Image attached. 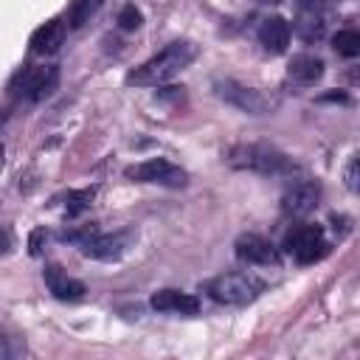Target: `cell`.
<instances>
[{
    "label": "cell",
    "instance_id": "8fae6325",
    "mask_svg": "<svg viewBox=\"0 0 360 360\" xmlns=\"http://www.w3.org/2000/svg\"><path fill=\"white\" fill-rule=\"evenodd\" d=\"M42 278H45L48 292H51L53 298H59V301H82L84 292H87V287H84L79 278L68 276V270H62L59 264H48V267L42 270Z\"/></svg>",
    "mask_w": 360,
    "mask_h": 360
},
{
    "label": "cell",
    "instance_id": "8992f818",
    "mask_svg": "<svg viewBox=\"0 0 360 360\" xmlns=\"http://www.w3.org/2000/svg\"><path fill=\"white\" fill-rule=\"evenodd\" d=\"M124 177L135 180V183H158V186H172V188H180L188 180L186 169L174 166L166 158H149V160H141L135 166H127Z\"/></svg>",
    "mask_w": 360,
    "mask_h": 360
},
{
    "label": "cell",
    "instance_id": "4fadbf2b",
    "mask_svg": "<svg viewBox=\"0 0 360 360\" xmlns=\"http://www.w3.org/2000/svg\"><path fill=\"white\" fill-rule=\"evenodd\" d=\"M256 37H259V42L267 53H284L287 45H290V22L278 14H270L259 22Z\"/></svg>",
    "mask_w": 360,
    "mask_h": 360
},
{
    "label": "cell",
    "instance_id": "9c48e42d",
    "mask_svg": "<svg viewBox=\"0 0 360 360\" xmlns=\"http://www.w3.org/2000/svg\"><path fill=\"white\" fill-rule=\"evenodd\" d=\"M321 200V183L315 180H298L292 183L284 197H281V211L290 214V217H307L309 211H315Z\"/></svg>",
    "mask_w": 360,
    "mask_h": 360
},
{
    "label": "cell",
    "instance_id": "5b68a950",
    "mask_svg": "<svg viewBox=\"0 0 360 360\" xmlns=\"http://www.w3.org/2000/svg\"><path fill=\"white\" fill-rule=\"evenodd\" d=\"M284 248L301 264L321 262L329 253V242H326L321 225H298V228H292L287 233V239H284Z\"/></svg>",
    "mask_w": 360,
    "mask_h": 360
},
{
    "label": "cell",
    "instance_id": "30bf717a",
    "mask_svg": "<svg viewBox=\"0 0 360 360\" xmlns=\"http://www.w3.org/2000/svg\"><path fill=\"white\" fill-rule=\"evenodd\" d=\"M233 253L236 259L248 262V264H276L278 262V253L273 248V242L262 233H242L236 242H233Z\"/></svg>",
    "mask_w": 360,
    "mask_h": 360
},
{
    "label": "cell",
    "instance_id": "7402d4cb",
    "mask_svg": "<svg viewBox=\"0 0 360 360\" xmlns=\"http://www.w3.org/2000/svg\"><path fill=\"white\" fill-rule=\"evenodd\" d=\"M48 239H51V236H48V231H45V228L31 231V236H28V250H31V256H39Z\"/></svg>",
    "mask_w": 360,
    "mask_h": 360
},
{
    "label": "cell",
    "instance_id": "9a60e30c",
    "mask_svg": "<svg viewBox=\"0 0 360 360\" xmlns=\"http://www.w3.org/2000/svg\"><path fill=\"white\" fill-rule=\"evenodd\" d=\"M287 76L301 87H312L323 76V59L315 53H295L287 65Z\"/></svg>",
    "mask_w": 360,
    "mask_h": 360
},
{
    "label": "cell",
    "instance_id": "5bb4252c",
    "mask_svg": "<svg viewBox=\"0 0 360 360\" xmlns=\"http://www.w3.org/2000/svg\"><path fill=\"white\" fill-rule=\"evenodd\" d=\"M68 37V22L62 17H53L48 22H42L34 34H31V51L39 53V56H48V53H56L62 48Z\"/></svg>",
    "mask_w": 360,
    "mask_h": 360
},
{
    "label": "cell",
    "instance_id": "e0dca14e",
    "mask_svg": "<svg viewBox=\"0 0 360 360\" xmlns=\"http://www.w3.org/2000/svg\"><path fill=\"white\" fill-rule=\"evenodd\" d=\"M332 48H335L338 56H346V59L360 56V31H354V28H340V31L332 37Z\"/></svg>",
    "mask_w": 360,
    "mask_h": 360
},
{
    "label": "cell",
    "instance_id": "ba28073f",
    "mask_svg": "<svg viewBox=\"0 0 360 360\" xmlns=\"http://www.w3.org/2000/svg\"><path fill=\"white\" fill-rule=\"evenodd\" d=\"M59 84V68L56 65H37L20 73V84L17 93L25 101H42L48 98Z\"/></svg>",
    "mask_w": 360,
    "mask_h": 360
},
{
    "label": "cell",
    "instance_id": "cb8c5ba5",
    "mask_svg": "<svg viewBox=\"0 0 360 360\" xmlns=\"http://www.w3.org/2000/svg\"><path fill=\"white\" fill-rule=\"evenodd\" d=\"M259 3H264V6H273V3H281V0H259Z\"/></svg>",
    "mask_w": 360,
    "mask_h": 360
},
{
    "label": "cell",
    "instance_id": "603a6c76",
    "mask_svg": "<svg viewBox=\"0 0 360 360\" xmlns=\"http://www.w3.org/2000/svg\"><path fill=\"white\" fill-rule=\"evenodd\" d=\"M326 0H298V8H309V11H318Z\"/></svg>",
    "mask_w": 360,
    "mask_h": 360
},
{
    "label": "cell",
    "instance_id": "277c9868",
    "mask_svg": "<svg viewBox=\"0 0 360 360\" xmlns=\"http://www.w3.org/2000/svg\"><path fill=\"white\" fill-rule=\"evenodd\" d=\"M214 90L225 104H231V107H236L248 115H267L278 107V96H273L267 90H259V87H248V84L233 82V79L217 82Z\"/></svg>",
    "mask_w": 360,
    "mask_h": 360
},
{
    "label": "cell",
    "instance_id": "52a82bcc",
    "mask_svg": "<svg viewBox=\"0 0 360 360\" xmlns=\"http://www.w3.org/2000/svg\"><path fill=\"white\" fill-rule=\"evenodd\" d=\"M135 242V233L132 231H115V233H93V236H87L79 248H82V253L87 256V259H98V262H118L127 250H129V245Z\"/></svg>",
    "mask_w": 360,
    "mask_h": 360
},
{
    "label": "cell",
    "instance_id": "3957f363",
    "mask_svg": "<svg viewBox=\"0 0 360 360\" xmlns=\"http://www.w3.org/2000/svg\"><path fill=\"white\" fill-rule=\"evenodd\" d=\"M205 292L217 301V304H228V307H245L250 301H256L264 292V281L256 273L248 270H236V273H219L205 284Z\"/></svg>",
    "mask_w": 360,
    "mask_h": 360
},
{
    "label": "cell",
    "instance_id": "ac0fdd59",
    "mask_svg": "<svg viewBox=\"0 0 360 360\" xmlns=\"http://www.w3.org/2000/svg\"><path fill=\"white\" fill-rule=\"evenodd\" d=\"M104 0H70V8H68V25L70 28H82L84 22H90V17L101 8Z\"/></svg>",
    "mask_w": 360,
    "mask_h": 360
},
{
    "label": "cell",
    "instance_id": "44dd1931",
    "mask_svg": "<svg viewBox=\"0 0 360 360\" xmlns=\"http://www.w3.org/2000/svg\"><path fill=\"white\" fill-rule=\"evenodd\" d=\"M343 183H346V188H349L352 194L360 197V155H354V158L346 163V169H343Z\"/></svg>",
    "mask_w": 360,
    "mask_h": 360
},
{
    "label": "cell",
    "instance_id": "d6986e66",
    "mask_svg": "<svg viewBox=\"0 0 360 360\" xmlns=\"http://www.w3.org/2000/svg\"><path fill=\"white\" fill-rule=\"evenodd\" d=\"M93 197H96V188L68 191V197H65V211H68V217H79L82 211H87V208L93 205Z\"/></svg>",
    "mask_w": 360,
    "mask_h": 360
},
{
    "label": "cell",
    "instance_id": "2e32d148",
    "mask_svg": "<svg viewBox=\"0 0 360 360\" xmlns=\"http://www.w3.org/2000/svg\"><path fill=\"white\" fill-rule=\"evenodd\" d=\"M326 31V22L318 11H309V8H301L298 11V20H295V34L304 39V42H315L321 39Z\"/></svg>",
    "mask_w": 360,
    "mask_h": 360
},
{
    "label": "cell",
    "instance_id": "6da1fadb",
    "mask_svg": "<svg viewBox=\"0 0 360 360\" xmlns=\"http://www.w3.org/2000/svg\"><path fill=\"white\" fill-rule=\"evenodd\" d=\"M194 59H197V45L194 42H188V39L169 42L163 51H158L141 68H135L127 76V84H135V87H158V84L174 79L180 70H186Z\"/></svg>",
    "mask_w": 360,
    "mask_h": 360
},
{
    "label": "cell",
    "instance_id": "7c38bea8",
    "mask_svg": "<svg viewBox=\"0 0 360 360\" xmlns=\"http://www.w3.org/2000/svg\"><path fill=\"white\" fill-rule=\"evenodd\" d=\"M149 304H152V309L169 312V315H197L200 312V298L197 295L183 292V290H172V287L152 292Z\"/></svg>",
    "mask_w": 360,
    "mask_h": 360
},
{
    "label": "cell",
    "instance_id": "7a4b0ae2",
    "mask_svg": "<svg viewBox=\"0 0 360 360\" xmlns=\"http://www.w3.org/2000/svg\"><path fill=\"white\" fill-rule=\"evenodd\" d=\"M225 160L233 169H248L256 174H287L292 169V160L270 143H236L228 149Z\"/></svg>",
    "mask_w": 360,
    "mask_h": 360
},
{
    "label": "cell",
    "instance_id": "ffe728a7",
    "mask_svg": "<svg viewBox=\"0 0 360 360\" xmlns=\"http://www.w3.org/2000/svg\"><path fill=\"white\" fill-rule=\"evenodd\" d=\"M141 22H143V14H141V8H135L132 3H127V6L118 11V28L135 31V28H141Z\"/></svg>",
    "mask_w": 360,
    "mask_h": 360
}]
</instances>
